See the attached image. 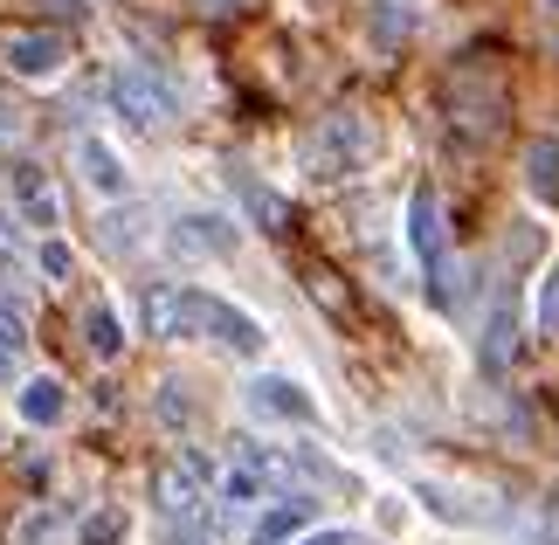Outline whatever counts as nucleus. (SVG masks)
Returning a JSON list of instances; mask_svg holds the SVG:
<instances>
[{
    "instance_id": "nucleus-1",
    "label": "nucleus",
    "mask_w": 559,
    "mask_h": 545,
    "mask_svg": "<svg viewBox=\"0 0 559 545\" xmlns=\"http://www.w3.org/2000/svg\"><path fill=\"white\" fill-rule=\"evenodd\" d=\"M367 159H373V125L359 118V111H332L305 139V173H311V180H325V187L332 180H353Z\"/></svg>"
},
{
    "instance_id": "nucleus-2",
    "label": "nucleus",
    "mask_w": 559,
    "mask_h": 545,
    "mask_svg": "<svg viewBox=\"0 0 559 545\" xmlns=\"http://www.w3.org/2000/svg\"><path fill=\"white\" fill-rule=\"evenodd\" d=\"M111 111L132 125V132H166L180 111L174 83H166L159 70H145V62H118L111 70Z\"/></svg>"
},
{
    "instance_id": "nucleus-3",
    "label": "nucleus",
    "mask_w": 559,
    "mask_h": 545,
    "mask_svg": "<svg viewBox=\"0 0 559 545\" xmlns=\"http://www.w3.org/2000/svg\"><path fill=\"white\" fill-rule=\"evenodd\" d=\"M207 297L214 291H201V283H153L145 291V332L153 339H201Z\"/></svg>"
},
{
    "instance_id": "nucleus-4",
    "label": "nucleus",
    "mask_w": 559,
    "mask_h": 545,
    "mask_svg": "<svg viewBox=\"0 0 559 545\" xmlns=\"http://www.w3.org/2000/svg\"><path fill=\"white\" fill-rule=\"evenodd\" d=\"M242 407L255 414V422H284V428H318V394L305 380H290V374H255L249 380V394Z\"/></svg>"
},
{
    "instance_id": "nucleus-5",
    "label": "nucleus",
    "mask_w": 559,
    "mask_h": 545,
    "mask_svg": "<svg viewBox=\"0 0 559 545\" xmlns=\"http://www.w3.org/2000/svg\"><path fill=\"white\" fill-rule=\"evenodd\" d=\"M166 249L180 256V263H222V256L242 249V228L228 222V214H207V208H193L180 214L174 228H166Z\"/></svg>"
},
{
    "instance_id": "nucleus-6",
    "label": "nucleus",
    "mask_w": 559,
    "mask_h": 545,
    "mask_svg": "<svg viewBox=\"0 0 559 545\" xmlns=\"http://www.w3.org/2000/svg\"><path fill=\"white\" fill-rule=\"evenodd\" d=\"M62 62H70V49H62V35H49V28L0 35V70L21 76V83H49V76H62Z\"/></svg>"
},
{
    "instance_id": "nucleus-7",
    "label": "nucleus",
    "mask_w": 559,
    "mask_h": 545,
    "mask_svg": "<svg viewBox=\"0 0 559 545\" xmlns=\"http://www.w3.org/2000/svg\"><path fill=\"white\" fill-rule=\"evenodd\" d=\"M407 249H415L421 276H436V270L449 263V235H442V201H436V187H415V193H407Z\"/></svg>"
},
{
    "instance_id": "nucleus-8",
    "label": "nucleus",
    "mask_w": 559,
    "mask_h": 545,
    "mask_svg": "<svg viewBox=\"0 0 559 545\" xmlns=\"http://www.w3.org/2000/svg\"><path fill=\"white\" fill-rule=\"evenodd\" d=\"M153 505L166 525H187V518H207V490H201V470L193 463H159L153 470Z\"/></svg>"
},
{
    "instance_id": "nucleus-9",
    "label": "nucleus",
    "mask_w": 559,
    "mask_h": 545,
    "mask_svg": "<svg viewBox=\"0 0 559 545\" xmlns=\"http://www.w3.org/2000/svg\"><path fill=\"white\" fill-rule=\"evenodd\" d=\"M201 339H214V345H222V353H235V359H263V345H270L263 318L235 311L228 297H207V324H201Z\"/></svg>"
},
{
    "instance_id": "nucleus-10",
    "label": "nucleus",
    "mask_w": 559,
    "mask_h": 545,
    "mask_svg": "<svg viewBox=\"0 0 559 545\" xmlns=\"http://www.w3.org/2000/svg\"><path fill=\"white\" fill-rule=\"evenodd\" d=\"M76 173H83V187H91L97 201H124V193H132V166H124L118 145L97 139V132L76 139Z\"/></svg>"
},
{
    "instance_id": "nucleus-11",
    "label": "nucleus",
    "mask_w": 559,
    "mask_h": 545,
    "mask_svg": "<svg viewBox=\"0 0 559 545\" xmlns=\"http://www.w3.org/2000/svg\"><path fill=\"white\" fill-rule=\"evenodd\" d=\"M519 332H525L519 291H498V304H490V318H484V339H477V366H484V374H504V366H511Z\"/></svg>"
},
{
    "instance_id": "nucleus-12",
    "label": "nucleus",
    "mask_w": 559,
    "mask_h": 545,
    "mask_svg": "<svg viewBox=\"0 0 559 545\" xmlns=\"http://www.w3.org/2000/svg\"><path fill=\"white\" fill-rule=\"evenodd\" d=\"M14 222L21 228H41V235L62 222L56 187H49V173H41V166H14Z\"/></svg>"
},
{
    "instance_id": "nucleus-13",
    "label": "nucleus",
    "mask_w": 559,
    "mask_h": 545,
    "mask_svg": "<svg viewBox=\"0 0 559 545\" xmlns=\"http://www.w3.org/2000/svg\"><path fill=\"white\" fill-rule=\"evenodd\" d=\"M228 187L242 193V208H249V222H255V228L284 235V222H290V201H284V193H276V187H263L249 166H228Z\"/></svg>"
},
{
    "instance_id": "nucleus-14",
    "label": "nucleus",
    "mask_w": 559,
    "mask_h": 545,
    "mask_svg": "<svg viewBox=\"0 0 559 545\" xmlns=\"http://www.w3.org/2000/svg\"><path fill=\"white\" fill-rule=\"evenodd\" d=\"M311 518H318V505H311L305 490H290L284 505H270L263 518H255V532H249V545H290L297 532L311 525Z\"/></svg>"
},
{
    "instance_id": "nucleus-15",
    "label": "nucleus",
    "mask_w": 559,
    "mask_h": 545,
    "mask_svg": "<svg viewBox=\"0 0 559 545\" xmlns=\"http://www.w3.org/2000/svg\"><path fill=\"white\" fill-rule=\"evenodd\" d=\"M14 414H21L28 428H56L62 414H70V387H62V380H49V374H35V380L14 394Z\"/></svg>"
},
{
    "instance_id": "nucleus-16",
    "label": "nucleus",
    "mask_w": 559,
    "mask_h": 545,
    "mask_svg": "<svg viewBox=\"0 0 559 545\" xmlns=\"http://www.w3.org/2000/svg\"><path fill=\"white\" fill-rule=\"evenodd\" d=\"M525 193H532L546 214L559 208V139H532V145H525Z\"/></svg>"
},
{
    "instance_id": "nucleus-17",
    "label": "nucleus",
    "mask_w": 559,
    "mask_h": 545,
    "mask_svg": "<svg viewBox=\"0 0 559 545\" xmlns=\"http://www.w3.org/2000/svg\"><path fill=\"white\" fill-rule=\"evenodd\" d=\"M83 345H91L97 359H124V318L111 304H91V311H83Z\"/></svg>"
},
{
    "instance_id": "nucleus-18",
    "label": "nucleus",
    "mask_w": 559,
    "mask_h": 545,
    "mask_svg": "<svg viewBox=\"0 0 559 545\" xmlns=\"http://www.w3.org/2000/svg\"><path fill=\"white\" fill-rule=\"evenodd\" d=\"M415 35V0H373V49H401Z\"/></svg>"
},
{
    "instance_id": "nucleus-19",
    "label": "nucleus",
    "mask_w": 559,
    "mask_h": 545,
    "mask_svg": "<svg viewBox=\"0 0 559 545\" xmlns=\"http://www.w3.org/2000/svg\"><path fill=\"white\" fill-rule=\"evenodd\" d=\"M124 538H132V518H124V505H97V511L76 525V545H124Z\"/></svg>"
},
{
    "instance_id": "nucleus-20",
    "label": "nucleus",
    "mask_w": 559,
    "mask_h": 545,
    "mask_svg": "<svg viewBox=\"0 0 559 545\" xmlns=\"http://www.w3.org/2000/svg\"><path fill=\"white\" fill-rule=\"evenodd\" d=\"M104 249L111 256H124V249H139L145 242V208H118V214H104Z\"/></svg>"
},
{
    "instance_id": "nucleus-21",
    "label": "nucleus",
    "mask_w": 559,
    "mask_h": 545,
    "mask_svg": "<svg viewBox=\"0 0 559 545\" xmlns=\"http://www.w3.org/2000/svg\"><path fill=\"white\" fill-rule=\"evenodd\" d=\"M56 538H62V511L56 505H35V511L14 518V545H56Z\"/></svg>"
},
{
    "instance_id": "nucleus-22",
    "label": "nucleus",
    "mask_w": 559,
    "mask_h": 545,
    "mask_svg": "<svg viewBox=\"0 0 559 545\" xmlns=\"http://www.w3.org/2000/svg\"><path fill=\"white\" fill-rule=\"evenodd\" d=\"M263 484H270V476L255 470V463H235V470H222V505H255Z\"/></svg>"
},
{
    "instance_id": "nucleus-23",
    "label": "nucleus",
    "mask_w": 559,
    "mask_h": 545,
    "mask_svg": "<svg viewBox=\"0 0 559 545\" xmlns=\"http://www.w3.org/2000/svg\"><path fill=\"white\" fill-rule=\"evenodd\" d=\"M21 353H28V324H21L8 304H0V387L14 380V359H21Z\"/></svg>"
},
{
    "instance_id": "nucleus-24",
    "label": "nucleus",
    "mask_w": 559,
    "mask_h": 545,
    "mask_svg": "<svg viewBox=\"0 0 559 545\" xmlns=\"http://www.w3.org/2000/svg\"><path fill=\"white\" fill-rule=\"evenodd\" d=\"M153 414H159L166 428H187V422H193V401H187V387H180V380H159V387H153Z\"/></svg>"
},
{
    "instance_id": "nucleus-25",
    "label": "nucleus",
    "mask_w": 559,
    "mask_h": 545,
    "mask_svg": "<svg viewBox=\"0 0 559 545\" xmlns=\"http://www.w3.org/2000/svg\"><path fill=\"white\" fill-rule=\"evenodd\" d=\"M415 497H421V505L442 518V525H477V511H463V505H456V490H449V484H415Z\"/></svg>"
},
{
    "instance_id": "nucleus-26",
    "label": "nucleus",
    "mask_w": 559,
    "mask_h": 545,
    "mask_svg": "<svg viewBox=\"0 0 559 545\" xmlns=\"http://www.w3.org/2000/svg\"><path fill=\"white\" fill-rule=\"evenodd\" d=\"M35 270L49 276V283H70V270H76L70 242H62V235H41V249H35Z\"/></svg>"
},
{
    "instance_id": "nucleus-27",
    "label": "nucleus",
    "mask_w": 559,
    "mask_h": 545,
    "mask_svg": "<svg viewBox=\"0 0 559 545\" xmlns=\"http://www.w3.org/2000/svg\"><path fill=\"white\" fill-rule=\"evenodd\" d=\"M532 318H539V332H559V263H552L546 283H539V304H532Z\"/></svg>"
},
{
    "instance_id": "nucleus-28",
    "label": "nucleus",
    "mask_w": 559,
    "mask_h": 545,
    "mask_svg": "<svg viewBox=\"0 0 559 545\" xmlns=\"http://www.w3.org/2000/svg\"><path fill=\"white\" fill-rule=\"evenodd\" d=\"M14 263H21V222H14L8 208H0V276H8Z\"/></svg>"
},
{
    "instance_id": "nucleus-29",
    "label": "nucleus",
    "mask_w": 559,
    "mask_h": 545,
    "mask_svg": "<svg viewBox=\"0 0 559 545\" xmlns=\"http://www.w3.org/2000/svg\"><path fill=\"white\" fill-rule=\"evenodd\" d=\"M166 545H207V518H187V525H166Z\"/></svg>"
},
{
    "instance_id": "nucleus-30",
    "label": "nucleus",
    "mask_w": 559,
    "mask_h": 545,
    "mask_svg": "<svg viewBox=\"0 0 559 545\" xmlns=\"http://www.w3.org/2000/svg\"><path fill=\"white\" fill-rule=\"evenodd\" d=\"M21 132H28V118H21L14 104H0V145H21Z\"/></svg>"
},
{
    "instance_id": "nucleus-31",
    "label": "nucleus",
    "mask_w": 559,
    "mask_h": 545,
    "mask_svg": "<svg viewBox=\"0 0 559 545\" xmlns=\"http://www.w3.org/2000/svg\"><path fill=\"white\" fill-rule=\"evenodd\" d=\"M290 545H359V532H338V525L332 532H297Z\"/></svg>"
},
{
    "instance_id": "nucleus-32",
    "label": "nucleus",
    "mask_w": 559,
    "mask_h": 545,
    "mask_svg": "<svg viewBox=\"0 0 559 545\" xmlns=\"http://www.w3.org/2000/svg\"><path fill=\"white\" fill-rule=\"evenodd\" d=\"M380 525H386V532L407 525V505H401V497H380Z\"/></svg>"
},
{
    "instance_id": "nucleus-33",
    "label": "nucleus",
    "mask_w": 559,
    "mask_h": 545,
    "mask_svg": "<svg viewBox=\"0 0 559 545\" xmlns=\"http://www.w3.org/2000/svg\"><path fill=\"white\" fill-rule=\"evenodd\" d=\"M187 8H193V14H235L242 0H187Z\"/></svg>"
}]
</instances>
